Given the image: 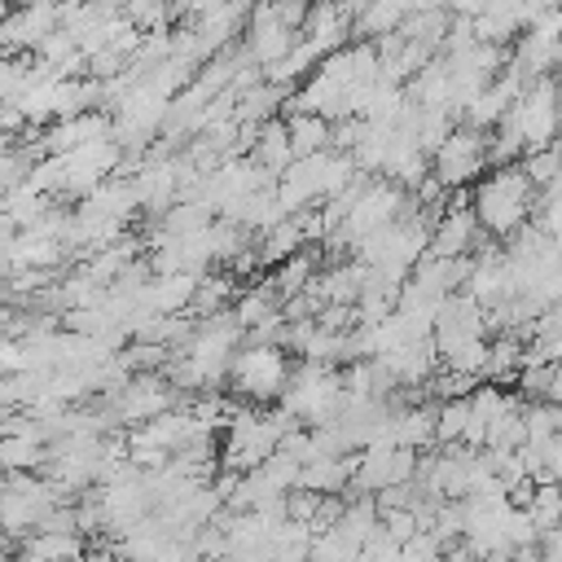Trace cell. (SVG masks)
I'll list each match as a JSON object with an SVG mask.
<instances>
[{
    "label": "cell",
    "mask_w": 562,
    "mask_h": 562,
    "mask_svg": "<svg viewBox=\"0 0 562 562\" xmlns=\"http://www.w3.org/2000/svg\"><path fill=\"white\" fill-rule=\"evenodd\" d=\"M470 206H474V215H479L487 237L509 241L514 233H522L536 220V184L527 180L522 162L496 167L470 189Z\"/></svg>",
    "instance_id": "6da1fadb"
},
{
    "label": "cell",
    "mask_w": 562,
    "mask_h": 562,
    "mask_svg": "<svg viewBox=\"0 0 562 562\" xmlns=\"http://www.w3.org/2000/svg\"><path fill=\"white\" fill-rule=\"evenodd\" d=\"M281 408H285L299 426H307V430L338 422V413L347 408V373H342V369H329V364H307V360H299L294 373H290V382H285Z\"/></svg>",
    "instance_id": "7a4b0ae2"
},
{
    "label": "cell",
    "mask_w": 562,
    "mask_h": 562,
    "mask_svg": "<svg viewBox=\"0 0 562 562\" xmlns=\"http://www.w3.org/2000/svg\"><path fill=\"white\" fill-rule=\"evenodd\" d=\"M426 250H430V224L413 206L404 220H395L382 233H373L369 241H360L356 259L364 268H391V272H408L413 277V268L426 259Z\"/></svg>",
    "instance_id": "3957f363"
},
{
    "label": "cell",
    "mask_w": 562,
    "mask_h": 562,
    "mask_svg": "<svg viewBox=\"0 0 562 562\" xmlns=\"http://www.w3.org/2000/svg\"><path fill=\"white\" fill-rule=\"evenodd\" d=\"M290 373H294V364L285 360L281 347H241L237 360H233L228 382H233V391H237L246 404L272 408V404H281Z\"/></svg>",
    "instance_id": "277c9868"
},
{
    "label": "cell",
    "mask_w": 562,
    "mask_h": 562,
    "mask_svg": "<svg viewBox=\"0 0 562 562\" xmlns=\"http://www.w3.org/2000/svg\"><path fill=\"white\" fill-rule=\"evenodd\" d=\"M487 149H492V132H474V127H457L443 145H439V154L430 158V176L443 184V189H461V184H479L483 180V171H492V158H487Z\"/></svg>",
    "instance_id": "5b68a950"
},
{
    "label": "cell",
    "mask_w": 562,
    "mask_h": 562,
    "mask_svg": "<svg viewBox=\"0 0 562 562\" xmlns=\"http://www.w3.org/2000/svg\"><path fill=\"white\" fill-rule=\"evenodd\" d=\"M417 470H422V452L413 448H391V443H378V448H364L360 452V470L351 479V496H382L391 487H404V483H417ZM342 492V496H347Z\"/></svg>",
    "instance_id": "8992f818"
},
{
    "label": "cell",
    "mask_w": 562,
    "mask_h": 562,
    "mask_svg": "<svg viewBox=\"0 0 562 562\" xmlns=\"http://www.w3.org/2000/svg\"><path fill=\"white\" fill-rule=\"evenodd\" d=\"M61 31V4H18L0 18V48L4 57L13 53H40V44L48 35Z\"/></svg>",
    "instance_id": "52a82bcc"
},
{
    "label": "cell",
    "mask_w": 562,
    "mask_h": 562,
    "mask_svg": "<svg viewBox=\"0 0 562 562\" xmlns=\"http://www.w3.org/2000/svg\"><path fill=\"white\" fill-rule=\"evenodd\" d=\"M487 312L470 299V294H452L435 321V347H439V360L474 347V342H487Z\"/></svg>",
    "instance_id": "ba28073f"
},
{
    "label": "cell",
    "mask_w": 562,
    "mask_h": 562,
    "mask_svg": "<svg viewBox=\"0 0 562 562\" xmlns=\"http://www.w3.org/2000/svg\"><path fill=\"white\" fill-rule=\"evenodd\" d=\"M299 40H303L299 31H290V26L277 22L272 4H255V9H250V22H246L241 48H246V57H250L259 70H272L277 61H285V57L294 53Z\"/></svg>",
    "instance_id": "9c48e42d"
},
{
    "label": "cell",
    "mask_w": 562,
    "mask_h": 562,
    "mask_svg": "<svg viewBox=\"0 0 562 562\" xmlns=\"http://www.w3.org/2000/svg\"><path fill=\"white\" fill-rule=\"evenodd\" d=\"M465 294H470L483 312H492V307H501L505 299H514V263H509L505 246H483V250L474 255V272H470V281H465Z\"/></svg>",
    "instance_id": "30bf717a"
},
{
    "label": "cell",
    "mask_w": 562,
    "mask_h": 562,
    "mask_svg": "<svg viewBox=\"0 0 562 562\" xmlns=\"http://www.w3.org/2000/svg\"><path fill=\"white\" fill-rule=\"evenodd\" d=\"M88 536L83 531H35L22 540L13 562H88Z\"/></svg>",
    "instance_id": "8fae6325"
},
{
    "label": "cell",
    "mask_w": 562,
    "mask_h": 562,
    "mask_svg": "<svg viewBox=\"0 0 562 562\" xmlns=\"http://www.w3.org/2000/svg\"><path fill=\"white\" fill-rule=\"evenodd\" d=\"M250 158H255V162H259V167H263L272 180H281V176H285V171L299 162L285 119H272V123H263V127H259V140H255Z\"/></svg>",
    "instance_id": "7c38bea8"
},
{
    "label": "cell",
    "mask_w": 562,
    "mask_h": 562,
    "mask_svg": "<svg viewBox=\"0 0 562 562\" xmlns=\"http://www.w3.org/2000/svg\"><path fill=\"white\" fill-rule=\"evenodd\" d=\"M413 18L408 4H395V0H382V4H356V35L378 44L395 31H404V22Z\"/></svg>",
    "instance_id": "4fadbf2b"
},
{
    "label": "cell",
    "mask_w": 562,
    "mask_h": 562,
    "mask_svg": "<svg viewBox=\"0 0 562 562\" xmlns=\"http://www.w3.org/2000/svg\"><path fill=\"white\" fill-rule=\"evenodd\" d=\"M281 294H277V285L263 277V285H250V290H241L237 294V303H233V316L241 321V329L250 334V329H259V325H268L272 316H281Z\"/></svg>",
    "instance_id": "5bb4252c"
},
{
    "label": "cell",
    "mask_w": 562,
    "mask_h": 562,
    "mask_svg": "<svg viewBox=\"0 0 562 562\" xmlns=\"http://www.w3.org/2000/svg\"><path fill=\"white\" fill-rule=\"evenodd\" d=\"M285 127H290V140H294V154L299 158L325 154L329 140H334V123L321 119V114H285Z\"/></svg>",
    "instance_id": "9a60e30c"
},
{
    "label": "cell",
    "mask_w": 562,
    "mask_h": 562,
    "mask_svg": "<svg viewBox=\"0 0 562 562\" xmlns=\"http://www.w3.org/2000/svg\"><path fill=\"white\" fill-rule=\"evenodd\" d=\"M465 430H470V395L439 404V448L465 443Z\"/></svg>",
    "instance_id": "2e32d148"
},
{
    "label": "cell",
    "mask_w": 562,
    "mask_h": 562,
    "mask_svg": "<svg viewBox=\"0 0 562 562\" xmlns=\"http://www.w3.org/2000/svg\"><path fill=\"white\" fill-rule=\"evenodd\" d=\"M527 514H531V522L540 527V536L558 531V527H562V483H544V487H536Z\"/></svg>",
    "instance_id": "e0dca14e"
},
{
    "label": "cell",
    "mask_w": 562,
    "mask_h": 562,
    "mask_svg": "<svg viewBox=\"0 0 562 562\" xmlns=\"http://www.w3.org/2000/svg\"><path fill=\"white\" fill-rule=\"evenodd\" d=\"M522 171H527V180L544 193V189L558 180V171H562V140H558V145H549V149L527 154V158H522Z\"/></svg>",
    "instance_id": "ac0fdd59"
},
{
    "label": "cell",
    "mask_w": 562,
    "mask_h": 562,
    "mask_svg": "<svg viewBox=\"0 0 562 562\" xmlns=\"http://www.w3.org/2000/svg\"><path fill=\"white\" fill-rule=\"evenodd\" d=\"M360 549H364V544L347 540L342 531H325V536H316V540H312L307 562H360Z\"/></svg>",
    "instance_id": "d6986e66"
},
{
    "label": "cell",
    "mask_w": 562,
    "mask_h": 562,
    "mask_svg": "<svg viewBox=\"0 0 562 562\" xmlns=\"http://www.w3.org/2000/svg\"><path fill=\"white\" fill-rule=\"evenodd\" d=\"M443 558H448V549H443V540L435 531H417L404 544V562H443Z\"/></svg>",
    "instance_id": "ffe728a7"
},
{
    "label": "cell",
    "mask_w": 562,
    "mask_h": 562,
    "mask_svg": "<svg viewBox=\"0 0 562 562\" xmlns=\"http://www.w3.org/2000/svg\"><path fill=\"white\" fill-rule=\"evenodd\" d=\"M544 404H562V360L553 364V378H549V400Z\"/></svg>",
    "instance_id": "44dd1931"
},
{
    "label": "cell",
    "mask_w": 562,
    "mask_h": 562,
    "mask_svg": "<svg viewBox=\"0 0 562 562\" xmlns=\"http://www.w3.org/2000/svg\"><path fill=\"white\" fill-rule=\"evenodd\" d=\"M443 562H474V553H470V549H465V544H452V549H448V558H443Z\"/></svg>",
    "instance_id": "7402d4cb"
}]
</instances>
